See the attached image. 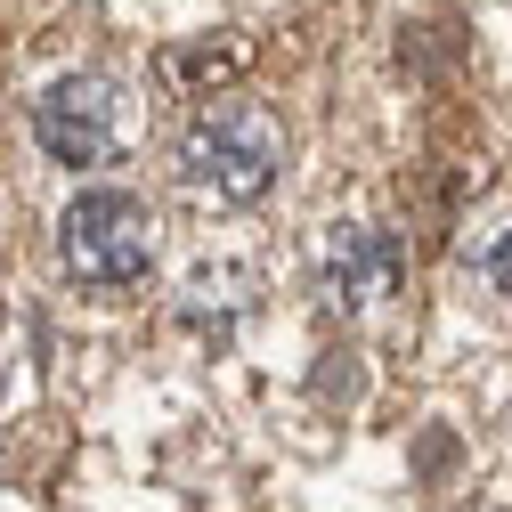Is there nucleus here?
Listing matches in <instances>:
<instances>
[{"label":"nucleus","mask_w":512,"mask_h":512,"mask_svg":"<svg viewBox=\"0 0 512 512\" xmlns=\"http://www.w3.org/2000/svg\"><path fill=\"white\" fill-rule=\"evenodd\" d=\"M57 252H66V269L82 285H131L155 261V212L131 187H90L57 220Z\"/></svg>","instance_id":"2"},{"label":"nucleus","mask_w":512,"mask_h":512,"mask_svg":"<svg viewBox=\"0 0 512 512\" xmlns=\"http://www.w3.org/2000/svg\"><path fill=\"white\" fill-rule=\"evenodd\" d=\"M122 90L106 82V74H66L41 106H33V139H41V155L49 163H114L122 155Z\"/></svg>","instance_id":"3"},{"label":"nucleus","mask_w":512,"mask_h":512,"mask_svg":"<svg viewBox=\"0 0 512 512\" xmlns=\"http://www.w3.org/2000/svg\"><path fill=\"white\" fill-rule=\"evenodd\" d=\"M244 66H252V33H236V25H220V33H179V41L155 49V82H163L171 98H212V90H228Z\"/></svg>","instance_id":"5"},{"label":"nucleus","mask_w":512,"mask_h":512,"mask_svg":"<svg viewBox=\"0 0 512 512\" xmlns=\"http://www.w3.org/2000/svg\"><path fill=\"white\" fill-rule=\"evenodd\" d=\"M285 163V122L252 98H220L179 139V187L204 204H252Z\"/></svg>","instance_id":"1"},{"label":"nucleus","mask_w":512,"mask_h":512,"mask_svg":"<svg viewBox=\"0 0 512 512\" xmlns=\"http://www.w3.org/2000/svg\"><path fill=\"white\" fill-rule=\"evenodd\" d=\"M472 269H480V277H488V285L512 301V220H496V228L472 244Z\"/></svg>","instance_id":"6"},{"label":"nucleus","mask_w":512,"mask_h":512,"mask_svg":"<svg viewBox=\"0 0 512 512\" xmlns=\"http://www.w3.org/2000/svg\"><path fill=\"white\" fill-rule=\"evenodd\" d=\"M407 277V236L399 228H374V220H342L326 236V301L358 309L374 293H391Z\"/></svg>","instance_id":"4"}]
</instances>
